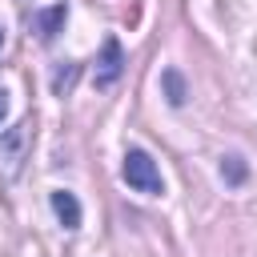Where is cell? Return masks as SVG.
I'll use <instances>...</instances> for the list:
<instances>
[{
  "mask_svg": "<svg viewBox=\"0 0 257 257\" xmlns=\"http://www.w3.org/2000/svg\"><path fill=\"white\" fill-rule=\"evenodd\" d=\"M4 116H8V92L0 88V124H4Z\"/></svg>",
  "mask_w": 257,
  "mask_h": 257,
  "instance_id": "9",
  "label": "cell"
},
{
  "mask_svg": "<svg viewBox=\"0 0 257 257\" xmlns=\"http://www.w3.org/2000/svg\"><path fill=\"white\" fill-rule=\"evenodd\" d=\"M120 72H124V48H120L116 36H108V40L100 44V56H96L92 80H96V88H112V84L120 80Z\"/></svg>",
  "mask_w": 257,
  "mask_h": 257,
  "instance_id": "3",
  "label": "cell"
},
{
  "mask_svg": "<svg viewBox=\"0 0 257 257\" xmlns=\"http://www.w3.org/2000/svg\"><path fill=\"white\" fill-rule=\"evenodd\" d=\"M120 177H124L128 189H137V193H145V197H161V193H165V177H161L157 161H153L145 149H128V153H124Z\"/></svg>",
  "mask_w": 257,
  "mask_h": 257,
  "instance_id": "1",
  "label": "cell"
},
{
  "mask_svg": "<svg viewBox=\"0 0 257 257\" xmlns=\"http://www.w3.org/2000/svg\"><path fill=\"white\" fill-rule=\"evenodd\" d=\"M76 72H80V64L64 60V64H60V68L52 72V92H56V96H64V92H68V88L76 84Z\"/></svg>",
  "mask_w": 257,
  "mask_h": 257,
  "instance_id": "8",
  "label": "cell"
},
{
  "mask_svg": "<svg viewBox=\"0 0 257 257\" xmlns=\"http://www.w3.org/2000/svg\"><path fill=\"white\" fill-rule=\"evenodd\" d=\"M28 161V124H8L0 128V177L16 181Z\"/></svg>",
  "mask_w": 257,
  "mask_h": 257,
  "instance_id": "2",
  "label": "cell"
},
{
  "mask_svg": "<svg viewBox=\"0 0 257 257\" xmlns=\"http://www.w3.org/2000/svg\"><path fill=\"white\" fill-rule=\"evenodd\" d=\"M221 177H225L229 185H241V181L249 177V165H245V157H237V153L221 157Z\"/></svg>",
  "mask_w": 257,
  "mask_h": 257,
  "instance_id": "7",
  "label": "cell"
},
{
  "mask_svg": "<svg viewBox=\"0 0 257 257\" xmlns=\"http://www.w3.org/2000/svg\"><path fill=\"white\" fill-rule=\"evenodd\" d=\"M64 20H68V4H52L44 12H36V32L40 40H56L64 32Z\"/></svg>",
  "mask_w": 257,
  "mask_h": 257,
  "instance_id": "5",
  "label": "cell"
},
{
  "mask_svg": "<svg viewBox=\"0 0 257 257\" xmlns=\"http://www.w3.org/2000/svg\"><path fill=\"white\" fill-rule=\"evenodd\" d=\"M52 213H56V221L72 233V229H80V201H76V193H68V189H52Z\"/></svg>",
  "mask_w": 257,
  "mask_h": 257,
  "instance_id": "4",
  "label": "cell"
},
{
  "mask_svg": "<svg viewBox=\"0 0 257 257\" xmlns=\"http://www.w3.org/2000/svg\"><path fill=\"white\" fill-rule=\"evenodd\" d=\"M161 88H165V100H169L173 108H181V104H185V96H189L185 76H181L177 68H165V72H161Z\"/></svg>",
  "mask_w": 257,
  "mask_h": 257,
  "instance_id": "6",
  "label": "cell"
},
{
  "mask_svg": "<svg viewBox=\"0 0 257 257\" xmlns=\"http://www.w3.org/2000/svg\"><path fill=\"white\" fill-rule=\"evenodd\" d=\"M0 48H4V28H0Z\"/></svg>",
  "mask_w": 257,
  "mask_h": 257,
  "instance_id": "10",
  "label": "cell"
}]
</instances>
